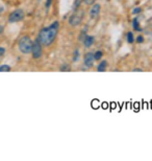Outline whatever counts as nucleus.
I'll return each mask as SVG.
<instances>
[{"label": "nucleus", "instance_id": "b1692460", "mask_svg": "<svg viewBox=\"0 0 152 161\" xmlns=\"http://www.w3.org/2000/svg\"><path fill=\"white\" fill-rule=\"evenodd\" d=\"M3 13V7L0 5V14H2Z\"/></svg>", "mask_w": 152, "mask_h": 161}, {"label": "nucleus", "instance_id": "412c9836", "mask_svg": "<svg viewBox=\"0 0 152 161\" xmlns=\"http://www.w3.org/2000/svg\"><path fill=\"white\" fill-rule=\"evenodd\" d=\"M53 0H46V9H48L49 7H51V4H52Z\"/></svg>", "mask_w": 152, "mask_h": 161}, {"label": "nucleus", "instance_id": "6e6552de", "mask_svg": "<svg viewBox=\"0 0 152 161\" xmlns=\"http://www.w3.org/2000/svg\"><path fill=\"white\" fill-rule=\"evenodd\" d=\"M95 43V37L91 35H86V37L84 40V45L86 48H90L93 46V44Z\"/></svg>", "mask_w": 152, "mask_h": 161}, {"label": "nucleus", "instance_id": "aec40b11", "mask_svg": "<svg viewBox=\"0 0 152 161\" xmlns=\"http://www.w3.org/2000/svg\"><path fill=\"white\" fill-rule=\"evenodd\" d=\"M141 12H142L141 7H135L133 11H132V14H133V15H138V14H140Z\"/></svg>", "mask_w": 152, "mask_h": 161}, {"label": "nucleus", "instance_id": "4468645a", "mask_svg": "<svg viewBox=\"0 0 152 161\" xmlns=\"http://www.w3.org/2000/svg\"><path fill=\"white\" fill-rule=\"evenodd\" d=\"M79 57H80V52L79 49H75L74 52H73V62L76 63L79 61Z\"/></svg>", "mask_w": 152, "mask_h": 161}, {"label": "nucleus", "instance_id": "f257e3e1", "mask_svg": "<svg viewBox=\"0 0 152 161\" xmlns=\"http://www.w3.org/2000/svg\"><path fill=\"white\" fill-rule=\"evenodd\" d=\"M58 29H60V22L58 21H54L50 26L42 28L39 33V36H37L39 42L44 46L51 45L58 36Z\"/></svg>", "mask_w": 152, "mask_h": 161}, {"label": "nucleus", "instance_id": "2eb2a0df", "mask_svg": "<svg viewBox=\"0 0 152 161\" xmlns=\"http://www.w3.org/2000/svg\"><path fill=\"white\" fill-rule=\"evenodd\" d=\"M11 71V67L9 65H1L0 66V72H9Z\"/></svg>", "mask_w": 152, "mask_h": 161}, {"label": "nucleus", "instance_id": "4be33fe9", "mask_svg": "<svg viewBox=\"0 0 152 161\" xmlns=\"http://www.w3.org/2000/svg\"><path fill=\"white\" fill-rule=\"evenodd\" d=\"M4 53H5V49L3 47H0V57H2Z\"/></svg>", "mask_w": 152, "mask_h": 161}, {"label": "nucleus", "instance_id": "0eeeda50", "mask_svg": "<svg viewBox=\"0 0 152 161\" xmlns=\"http://www.w3.org/2000/svg\"><path fill=\"white\" fill-rule=\"evenodd\" d=\"M94 52L93 51H89L84 55V64L86 68H91L94 65Z\"/></svg>", "mask_w": 152, "mask_h": 161}, {"label": "nucleus", "instance_id": "39448f33", "mask_svg": "<svg viewBox=\"0 0 152 161\" xmlns=\"http://www.w3.org/2000/svg\"><path fill=\"white\" fill-rule=\"evenodd\" d=\"M32 53L33 59H40L43 55V48H42V44L39 42V40H35L32 42V47H31V52Z\"/></svg>", "mask_w": 152, "mask_h": 161}, {"label": "nucleus", "instance_id": "5701e85b", "mask_svg": "<svg viewBox=\"0 0 152 161\" xmlns=\"http://www.w3.org/2000/svg\"><path fill=\"white\" fill-rule=\"evenodd\" d=\"M132 71H133V72H135V71H138V72H143V69H141V68H135V69H132Z\"/></svg>", "mask_w": 152, "mask_h": 161}, {"label": "nucleus", "instance_id": "9d476101", "mask_svg": "<svg viewBox=\"0 0 152 161\" xmlns=\"http://www.w3.org/2000/svg\"><path fill=\"white\" fill-rule=\"evenodd\" d=\"M88 31H89L88 25L84 26V28L81 29V31H80V34H79V37H78V40H79V41H82V42H84V38H86V35H88Z\"/></svg>", "mask_w": 152, "mask_h": 161}, {"label": "nucleus", "instance_id": "f03ea898", "mask_svg": "<svg viewBox=\"0 0 152 161\" xmlns=\"http://www.w3.org/2000/svg\"><path fill=\"white\" fill-rule=\"evenodd\" d=\"M19 49L24 55H28L31 52V47H32V41L28 36H24L19 41Z\"/></svg>", "mask_w": 152, "mask_h": 161}, {"label": "nucleus", "instance_id": "f3484780", "mask_svg": "<svg viewBox=\"0 0 152 161\" xmlns=\"http://www.w3.org/2000/svg\"><path fill=\"white\" fill-rule=\"evenodd\" d=\"M60 70L61 71H70V65H68V64L62 65L61 68H60Z\"/></svg>", "mask_w": 152, "mask_h": 161}, {"label": "nucleus", "instance_id": "6ab92c4d", "mask_svg": "<svg viewBox=\"0 0 152 161\" xmlns=\"http://www.w3.org/2000/svg\"><path fill=\"white\" fill-rule=\"evenodd\" d=\"M144 41H145V39H144L143 36H138V37H137V43H139V44H142Z\"/></svg>", "mask_w": 152, "mask_h": 161}, {"label": "nucleus", "instance_id": "20e7f679", "mask_svg": "<svg viewBox=\"0 0 152 161\" xmlns=\"http://www.w3.org/2000/svg\"><path fill=\"white\" fill-rule=\"evenodd\" d=\"M24 12L22 9H16L13 13L9 14V23H16V22H20L24 19Z\"/></svg>", "mask_w": 152, "mask_h": 161}, {"label": "nucleus", "instance_id": "dca6fc26", "mask_svg": "<svg viewBox=\"0 0 152 161\" xmlns=\"http://www.w3.org/2000/svg\"><path fill=\"white\" fill-rule=\"evenodd\" d=\"M81 2H82V0H75L74 4H73V9H74V11L78 9V7H79V5L81 4Z\"/></svg>", "mask_w": 152, "mask_h": 161}, {"label": "nucleus", "instance_id": "f8f14e48", "mask_svg": "<svg viewBox=\"0 0 152 161\" xmlns=\"http://www.w3.org/2000/svg\"><path fill=\"white\" fill-rule=\"evenodd\" d=\"M103 58V51L97 50L94 52V60L95 61H100V60Z\"/></svg>", "mask_w": 152, "mask_h": 161}, {"label": "nucleus", "instance_id": "1a4fd4ad", "mask_svg": "<svg viewBox=\"0 0 152 161\" xmlns=\"http://www.w3.org/2000/svg\"><path fill=\"white\" fill-rule=\"evenodd\" d=\"M106 68H107V62H106L105 60H103L97 66V71L98 72H104L106 70Z\"/></svg>", "mask_w": 152, "mask_h": 161}, {"label": "nucleus", "instance_id": "a211bd4d", "mask_svg": "<svg viewBox=\"0 0 152 161\" xmlns=\"http://www.w3.org/2000/svg\"><path fill=\"white\" fill-rule=\"evenodd\" d=\"M82 2H84V4H86V5H92V4H94V3L96 2V0H82Z\"/></svg>", "mask_w": 152, "mask_h": 161}, {"label": "nucleus", "instance_id": "423d86ee", "mask_svg": "<svg viewBox=\"0 0 152 161\" xmlns=\"http://www.w3.org/2000/svg\"><path fill=\"white\" fill-rule=\"evenodd\" d=\"M100 12H101V5H100L99 3H94V4H92V7H91V9H90V13H89L90 18L92 20L97 19L100 15Z\"/></svg>", "mask_w": 152, "mask_h": 161}, {"label": "nucleus", "instance_id": "7ed1b4c3", "mask_svg": "<svg viewBox=\"0 0 152 161\" xmlns=\"http://www.w3.org/2000/svg\"><path fill=\"white\" fill-rule=\"evenodd\" d=\"M84 12L82 9H76V11H74V14H72L70 16V18H69V24L72 27H76L78 25H80L82 20H84Z\"/></svg>", "mask_w": 152, "mask_h": 161}, {"label": "nucleus", "instance_id": "ddd939ff", "mask_svg": "<svg viewBox=\"0 0 152 161\" xmlns=\"http://www.w3.org/2000/svg\"><path fill=\"white\" fill-rule=\"evenodd\" d=\"M126 40H127V42L129 43V44H132V43L135 42V36H133V34L131 33V31H129V33H127V35H126Z\"/></svg>", "mask_w": 152, "mask_h": 161}, {"label": "nucleus", "instance_id": "9b49d317", "mask_svg": "<svg viewBox=\"0 0 152 161\" xmlns=\"http://www.w3.org/2000/svg\"><path fill=\"white\" fill-rule=\"evenodd\" d=\"M132 27H133L135 31H143V29L141 28V26H140V22H139V19H138V18H135V19L132 20Z\"/></svg>", "mask_w": 152, "mask_h": 161}]
</instances>
